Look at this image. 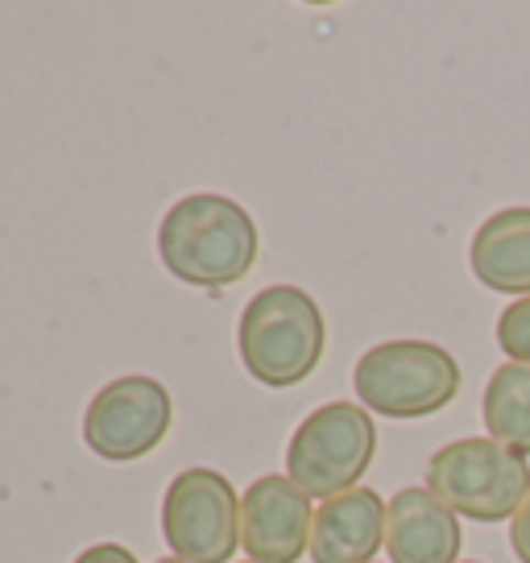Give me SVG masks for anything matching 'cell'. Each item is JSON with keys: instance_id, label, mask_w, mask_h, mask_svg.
<instances>
[{"instance_id": "cell-6", "label": "cell", "mask_w": 530, "mask_h": 563, "mask_svg": "<svg viewBox=\"0 0 530 563\" xmlns=\"http://www.w3.org/2000/svg\"><path fill=\"white\" fill-rule=\"evenodd\" d=\"M166 547L187 563H229L241 547V497L216 468H183L162 497Z\"/></svg>"}, {"instance_id": "cell-4", "label": "cell", "mask_w": 530, "mask_h": 563, "mask_svg": "<svg viewBox=\"0 0 530 563\" xmlns=\"http://www.w3.org/2000/svg\"><path fill=\"white\" fill-rule=\"evenodd\" d=\"M427 489L448 501L460 518L506 522L522 510L530 493V460L497 440H452L427 460Z\"/></svg>"}, {"instance_id": "cell-18", "label": "cell", "mask_w": 530, "mask_h": 563, "mask_svg": "<svg viewBox=\"0 0 530 563\" xmlns=\"http://www.w3.org/2000/svg\"><path fill=\"white\" fill-rule=\"evenodd\" d=\"M245 563H253V560H245Z\"/></svg>"}, {"instance_id": "cell-17", "label": "cell", "mask_w": 530, "mask_h": 563, "mask_svg": "<svg viewBox=\"0 0 530 563\" xmlns=\"http://www.w3.org/2000/svg\"><path fill=\"white\" fill-rule=\"evenodd\" d=\"M460 563H481V560H460Z\"/></svg>"}, {"instance_id": "cell-16", "label": "cell", "mask_w": 530, "mask_h": 563, "mask_svg": "<svg viewBox=\"0 0 530 563\" xmlns=\"http://www.w3.org/2000/svg\"><path fill=\"white\" fill-rule=\"evenodd\" d=\"M158 563H187V560H178V555H170V560H158Z\"/></svg>"}, {"instance_id": "cell-1", "label": "cell", "mask_w": 530, "mask_h": 563, "mask_svg": "<svg viewBox=\"0 0 530 563\" xmlns=\"http://www.w3.org/2000/svg\"><path fill=\"white\" fill-rule=\"evenodd\" d=\"M257 224L224 195H187L162 216L158 257L187 286H232L257 262Z\"/></svg>"}, {"instance_id": "cell-12", "label": "cell", "mask_w": 530, "mask_h": 563, "mask_svg": "<svg viewBox=\"0 0 530 563\" xmlns=\"http://www.w3.org/2000/svg\"><path fill=\"white\" fill-rule=\"evenodd\" d=\"M481 419L489 440L518 456H530V365H518V361L497 365L481 398Z\"/></svg>"}, {"instance_id": "cell-14", "label": "cell", "mask_w": 530, "mask_h": 563, "mask_svg": "<svg viewBox=\"0 0 530 563\" xmlns=\"http://www.w3.org/2000/svg\"><path fill=\"white\" fill-rule=\"evenodd\" d=\"M510 547L518 560L530 563V493H527V501H522V510L510 518Z\"/></svg>"}, {"instance_id": "cell-5", "label": "cell", "mask_w": 530, "mask_h": 563, "mask_svg": "<svg viewBox=\"0 0 530 563\" xmlns=\"http://www.w3.org/2000/svg\"><path fill=\"white\" fill-rule=\"evenodd\" d=\"M377 452V422L365 406L328 402L299 422L286 448V476L307 497H340L361 485Z\"/></svg>"}, {"instance_id": "cell-10", "label": "cell", "mask_w": 530, "mask_h": 563, "mask_svg": "<svg viewBox=\"0 0 530 563\" xmlns=\"http://www.w3.org/2000/svg\"><path fill=\"white\" fill-rule=\"evenodd\" d=\"M386 518L389 501L365 485L328 497L316 510L307 555L316 563H373V555L386 547Z\"/></svg>"}, {"instance_id": "cell-9", "label": "cell", "mask_w": 530, "mask_h": 563, "mask_svg": "<svg viewBox=\"0 0 530 563\" xmlns=\"http://www.w3.org/2000/svg\"><path fill=\"white\" fill-rule=\"evenodd\" d=\"M460 547H464L460 514L427 485H410L389 497V563H460Z\"/></svg>"}, {"instance_id": "cell-15", "label": "cell", "mask_w": 530, "mask_h": 563, "mask_svg": "<svg viewBox=\"0 0 530 563\" xmlns=\"http://www.w3.org/2000/svg\"><path fill=\"white\" fill-rule=\"evenodd\" d=\"M75 563H137V555L121 543H96V547H88V551H79Z\"/></svg>"}, {"instance_id": "cell-3", "label": "cell", "mask_w": 530, "mask_h": 563, "mask_svg": "<svg viewBox=\"0 0 530 563\" xmlns=\"http://www.w3.org/2000/svg\"><path fill=\"white\" fill-rule=\"evenodd\" d=\"M353 389L369 415L427 419L460 394V365L452 352L431 340H386L361 352Z\"/></svg>"}, {"instance_id": "cell-13", "label": "cell", "mask_w": 530, "mask_h": 563, "mask_svg": "<svg viewBox=\"0 0 530 563\" xmlns=\"http://www.w3.org/2000/svg\"><path fill=\"white\" fill-rule=\"evenodd\" d=\"M497 344L510 361L530 365V299H514L497 316Z\"/></svg>"}, {"instance_id": "cell-7", "label": "cell", "mask_w": 530, "mask_h": 563, "mask_svg": "<svg viewBox=\"0 0 530 563\" xmlns=\"http://www.w3.org/2000/svg\"><path fill=\"white\" fill-rule=\"evenodd\" d=\"M175 402L154 377H117L88 402L84 440L100 460H142L170 435Z\"/></svg>"}, {"instance_id": "cell-2", "label": "cell", "mask_w": 530, "mask_h": 563, "mask_svg": "<svg viewBox=\"0 0 530 563\" xmlns=\"http://www.w3.org/2000/svg\"><path fill=\"white\" fill-rule=\"evenodd\" d=\"M236 344L249 377H257L269 389H290L319 369L328 323L307 290L283 282L249 299L236 323Z\"/></svg>"}, {"instance_id": "cell-11", "label": "cell", "mask_w": 530, "mask_h": 563, "mask_svg": "<svg viewBox=\"0 0 530 563\" xmlns=\"http://www.w3.org/2000/svg\"><path fill=\"white\" fill-rule=\"evenodd\" d=\"M481 286L510 299H530V208H501L481 220L468 245Z\"/></svg>"}, {"instance_id": "cell-8", "label": "cell", "mask_w": 530, "mask_h": 563, "mask_svg": "<svg viewBox=\"0 0 530 563\" xmlns=\"http://www.w3.org/2000/svg\"><path fill=\"white\" fill-rule=\"evenodd\" d=\"M316 510L290 476H257L241 497V547L253 563H299L311 551Z\"/></svg>"}]
</instances>
